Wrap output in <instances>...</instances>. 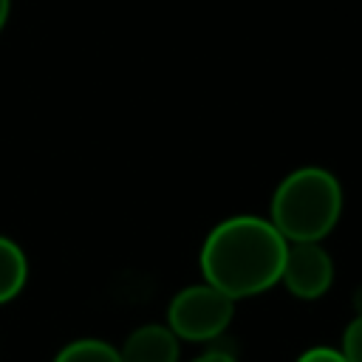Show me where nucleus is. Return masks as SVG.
<instances>
[{
	"mask_svg": "<svg viewBox=\"0 0 362 362\" xmlns=\"http://www.w3.org/2000/svg\"><path fill=\"white\" fill-rule=\"evenodd\" d=\"M288 240L260 215H232L218 221L198 255L201 274L209 286L232 300L255 297L280 283Z\"/></svg>",
	"mask_w": 362,
	"mask_h": 362,
	"instance_id": "f257e3e1",
	"label": "nucleus"
},
{
	"mask_svg": "<svg viewBox=\"0 0 362 362\" xmlns=\"http://www.w3.org/2000/svg\"><path fill=\"white\" fill-rule=\"evenodd\" d=\"M342 201L339 178L320 164H305L274 187L269 221L288 243H322L342 218Z\"/></svg>",
	"mask_w": 362,
	"mask_h": 362,
	"instance_id": "f03ea898",
	"label": "nucleus"
},
{
	"mask_svg": "<svg viewBox=\"0 0 362 362\" xmlns=\"http://www.w3.org/2000/svg\"><path fill=\"white\" fill-rule=\"evenodd\" d=\"M235 317V300L206 280L184 286L167 305V328L187 342H209L221 337Z\"/></svg>",
	"mask_w": 362,
	"mask_h": 362,
	"instance_id": "7ed1b4c3",
	"label": "nucleus"
},
{
	"mask_svg": "<svg viewBox=\"0 0 362 362\" xmlns=\"http://www.w3.org/2000/svg\"><path fill=\"white\" fill-rule=\"evenodd\" d=\"M280 283L297 300H320L334 286V257L320 240L288 243Z\"/></svg>",
	"mask_w": 362,
	"mask_h": 362,
	"instance_id": "20e7f679",
	"label": "nucleus"
},
{
	"mask_svg": "<svg viewBox=\"0 0 362 362\" xmlns=\"http://www.w3.org/2000/svg\"><path fill=\"white\" fill-rule=\"evenodd\" d=\"M181 339L158 322L139 325L127 334L124 345L119 348L122 362H178Z\"/></svg>",
	"mask_w": 362,
	"mask_h": 362,
	"instance_id": "39448f33",
	"label": "nucleus"
},
{
	"mask_svg": "<svg viewBox=\"0 0 362 362\" xmlns=\"http://www.w3.org/2000/svg\"><path fill=\"white\" fill-rule=\"evenodd\" d=\"M28 280V257L17 240L0 235V305L11 303Z\"/></svg>",
	"mask_w": 362,
	"mask_h": 362,
	"instance_id": "423d86ee",
	"label": "nucleus"
},
{
	"mask_svg": "<svg viewBox=\"0 0 362 362\" xmlns=\"http://www.w3.org/2000/svg\"><path fill=\"white\" fill-rule=\"evenodd\" d=\"M54 362H122L119 348H113L105 339H74L62 351H57Z\"/></svg>",
	"mask_w": 362,
	"mask_h": 362,
	"instance_id": "0eeeda50",
	"label": "nucleus"
},
{
	"mask_svg": "<svg viewBox=\"0 0 362 362\" xmlns=\"http://www.w3.org/2000/svg\"><path fill=\"white\" fill-rule=\"evenodd\" d=\"M339 351L348 362H362V317H354L345 331H342V342Z\"/></svg>",
	"mask_w": 362,
	"mask_h": 362,
	"instance_id": "6e6552de",
	"label": "nucleus"
},
{
	"mask_svg": "<svg viewBox=\"0 0 362 362\" xmlns=\"http://www.w3.org/2000/svg\"><path fill=\"white\" fill-rule=\"evenodd\" d=\"M297 362H348V359L342 356V351H339V348H328V345H314V348L303 351V354L297 356Z\"/></svg>",
	"mask_w": 362,
	"mask_h": 362,
	"instance_id": "1a4fd4ad",
	"label": "nucleus"
},
{
	"mask_svg": "<svg viewBox=\"0 0 362 362\" xmlns=\"http://www.w3.org/2000/svg\"><path fill=\"white\" fill-rule=\"evenodd\" d=\"M192 362H238L229 351H221V348H212V351H204V354H198Z\"/></svg>",
	"mask_w": 362,
	"mask_h": 362,
	"instance_id": "9d476101",
	"label": "nucleus"
},
{
	"mask_svg": "<svg viewBox=\"0 0 362 362\" xmlns=\"http://www.w3.org/2000/svg\"><path fill=\"white\" fill-rule=\"evenodd\" d=\"M8 14H11V0H0V34L8 23Z\"/></svg>",
	"mask_w": 362,
	"mask_h": 362,
	"instance_id": "9b49d317",
	"label": "nucleus"
},
{
	"mask_svg": "<svg viewBox=\"0 0 362 362\" xmlns=\"http://www.w3.org/2000/svg\"><path fill=\"white\" fill-rule=\"evenodd\" d=\"M354 308H356V317H362V283L354 291Z\"/></svg>",
	"mask_w": 362,
	"mask_h": 362,
	"instance_id": "f8f14e48",
	"label": "nucleus"
}]
</instances>
